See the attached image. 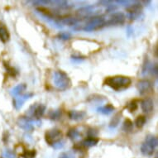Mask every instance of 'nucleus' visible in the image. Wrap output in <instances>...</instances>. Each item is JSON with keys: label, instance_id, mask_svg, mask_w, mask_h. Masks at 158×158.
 <instances>
[{"label": "nucleus", "instance_id": "7c9ffc66", "mask_svg": "<svg viewBox=\"0 0 158 158\" xmlns=\"http://www.w3.org/2000/svg\"><path fill=\"white\" fill-rule=\"evenodd\" d=\"M59 158H75L74 154L70 152H63L59 156Z\"/></svg>", "mask_w": 158, "mask_h": 158}, {"label": "nucleus", "instance_id": "39448f33", "mask_svg": "<svg viewBox=\"0 0 158 158\" xmlns=\"http://www.w3.org/2000/svg\"><path fill=\"white\" fill-rule=\"evenodd\" d=\"M127 17L130 20H136L143 14V6L140 2L133 1V3L127 7Z\"/></svg>", "mask_w": 158, "mask_h": 158}, {"label": "nucleus", "instance_id": "c756f323", "mask_svg": "<svg viewBox=\"0 0 158 158\" xmlns=\"http://www.w3.org/2000/svg\"><path fill=\"white\" fill-rule=\"evenodd\" d=\"M52 147H53V148H55V149H56V150H58V149H61V148L64 147V142L61 140L59 141V142L54 143V144L52 145Z\"/></svg>", "mask_w": 158, "mask_h": 158}, {"label": "nucleus", "instance_id": "9b49d317", "mask_svg": "<svg viewBox=\"0 0 158 158\" xmlns=\"http://www.w3.org/2000/svg\"><path fill=\"white\" fill-rule=\"evenodd\" d=\"M137 88L141 95H144V94L150 93L152 91V84L151 81H148V80H142V81L137 82Z\"/></svg>", "mask_w": 158, "mask_h": 158}, {"label": "nucleus", "instance_id": "2eb2a0df", "mask_svg": "<svg viewBox=\"0 0 158 158\" xmlns=\"http://www.w3.org/2000/svg\"><path fill=\"white\" fill-rule=\"evenodd\" d=\"M98 139L96 138V137H89L85 139H84L81 143H80V148H92V147H94L98 144Z\"/></svg>", "mask_w": 158, "mask_h": 158}, {"label": "nucleus", "instance_id": "5701e85b", "mask_svg": "<svg viewBox=\"0 0 158 158\" xmlns=\"http://www.w3.org/2000/svg\"><path fill=\"white\" fill-rule=\"evenodd\" d=\"M80 132L76 128H70L67 132V137L70 138V140H75L78 137H80Z\"/></svg>", "mask_w": 158, "mask_h": 158}, {"label": "nucleus", "instance_id": "b1692460", "mask_svg": "<svg viewBox=\"0 0 158 158\" xmlns=\"http://www.w3.org/2000/svg\"><path fill=\"white\" fill-rule=\"evenodd\" d=\"M123 131L127 132H132V129H133V123L129 118L125 119L124 123L123 124Z\"/></svg>", "mask_w": 158, "mask_h": 158}, {"label": "nucleus", "instance_id": "2f4dec72", "mask_svg": "<svg viewBox=\"0 0 158 158\" xmlns=\"http://www.w3.org/2000/svg\"><path fill=\"white\" fill-rule=\"evenodd\" d=\"M6 67H7V70H8V74L11 75V76H14L15 77L16 75H17V71H16V70L14 69V68L13 67H10V66H7L6 65Z\"/></svg>", "mask_w": 158, "mask_h": 158}, {"label": "nucleus", "instance_id": "dca6fc26", "mask_svg": "<svg viewBox=\"0 0 158 158\" xmlns=\"http://www.w3.org/2000/svg\"><path fill=\"white\" fill-rule=\"evenodd\" d=\"M141 108L143 109V112H145L147 114L151 113L154 109V104L153 101L151 98H145L143 101L141 102Z\"/></svg>", "mask_w": 158, "mask_h": 158}, {"label": "nucleus", "instance_id": "1a4fd4ad", "mask_svg": "<svg viewBox=\"0 0 158 158\" xmlns=\"http://www.w3.org/2000/svg\"><path fill=\"white\" fill-rule=\"evenodd\" d=\"M99 12L98 6H88L78 9L76 13L79 18H89Z\"/></svg>", "mask_w": 158, "mask_h": 158}, {"label": "nucleus", "instance_id": "393cba45", "mask_svg": "<svg viewBox=\"0 0 158 158\" xmlns=\"http://www.w3.org/2000/svg\"><path fill=\"white\" fill-rule=\"evenodd\" d=\"M146 122H147V118H146L145 116H143V115H140L138 116L136 118V121H135V124L138 128H142V127L146 124Z\"/></svg>", "mask_w": 158, "mask_h": 158}, {"label": "nucleus", "instance_id": "bb28decb", "mask_svg": "<svg viewBox=\"0 0 158 158\" xmlns=\"http://www.w3.org/2000/svg\"><path fill=\"white\" fill-rule=\"evenodd\" d=\"M127 109H128V111L130 113H133L137 109V104L136 101H131L129 104H127V107H126Z\"/></svg>", "mask_w": 158, "mask_h": 158}, {"label": "nucleus", "instance_id": "aec40b11", "mask_svg": "<svg viewBox=\"0 0 158 158\" xmlns=\"http://www.w3.org/2000/svg\"><path fill=\"white\" fill-rule=\"evenodd\" d=\"M60 22L61 23L65 25H69V26H75L77 25L78 20L77 18H71V17H65V18H60Z\"/></svg>", "mask_w": 158, "mask_h": 158}, {"label": "nucleus", "instance_id": "c85d7f7f", "mask_svg": "<svg viewBox=\"0 0 158 158\" xmlns=\"http://www.w3.org/2000/svg\"><path fill=\"white\" fill-rule=\"evenodd\" d=\"M3 158H16L15 153L11 150H5L3 152Z\"/></svg>", "mask_w": 158, "mask_h": 158}, {"label": "nucleus", "instance_id": "9d476101", "mask_svg": "<svg viewBox=\"0 0 158 158\" xmlns=\"http://www.w3.org/2000/svg\"><path fill=\"white\" fill-rule=\"evenodd\" d=\"M34 122L31 118L26 116H21L18 118L17 124L19 127L25 131H32L34 129Z\"/></svg>", "mask_w": 158, "mask_h": 158}, {"label": "nucleus", "instance_id": "a878e982", "mask_svg": "<svg viewBox=\"0 0 158 158\" xmlns=\"http://www.w3.org/2000/svg\"><path fill=\"white\" fill-rule=\"evenodd\" d=\"M36 156V151L31 150V151H25L23 154H22V157L23 158H34Z\"/></svg>", "mask_w": 158, "mask_h": 158}, {"label": "nucleus", "instance_id": "f03ea898", "mask_svg": "<svg viewBox=\"0 0 158 158\" xmlns=\"http://www.w3.org/2000/svg\"><path fill=\"white\" fill-rule=\"evenodd\" d=\"M53 83L58 90L64 91L70 89L71 81L69 75L62 70H56L53 75Z\"/></svg>", "mask_w": 158, "mask_h": 158}, {"label": "nucleus", "instance_id": "6ab92c4d", "mask_svg": "<svg viewBox=\"0 0 158 158\" xmlns=\"http://www.w3.org/2000/svg\"><path fill=\"white\" fill-rule=\"evenodd\" d=\"M114 109H115V108L112 104H107V105H104V106L98 107L97 109V111L98 113H100V114H104V115H109L114 111Z\"/></svg>", "mask_w": 158, "mask_h": 158}, {"label": "nucleus", "instance_id": "f257e3e1", "mask_svg": "<svg viewBox=\"0 0 158 158\" xmlns=\"http://www.w3.org/2000/svg\"><path fill=\"white\" fill-rule=\"evenodd\" d=\"M132 83V81L129 77L123 76V75H116L107 77L104 81V85L110 87L116 91H120L128 88Z\"/></svg>", "mask_w": 158, "mask_h": 158}, {"label": "nucleus", "instance_id": "a211bd4d", "mask_svg": "<svg viewBox=\"0 0 158 158\" xmlns=\"http://www.w3.org/2000/svg\"><path fill=\"white\" fill-rule=\"evenodd\" d=\"M27 85L25 84H20L18 85L15 86L14 88L11 89V94L13 97H17V96L20 95L22 93H23V91L26 90Z\"/></svg>", "mask_w": 158, "mask_h": 158}, {"label": "nucleus", "instance_id": "0eeeda50", "mask_svg": "<svg viewBox=\"0 0 158 158\" xmlns=\"http://www.w3.org/2000/svg\"><path fill=\"white\" fill-rule=\"evenodd\" d=\"M125 15L123 13L118 12V13H113L106 20V26H118V25H123L125 22Z\"/></svg>", "mask_w": 158, "mask_h": 158}, {"label": "nucleus", "instance_id": "cd10ccee", "mask_svg": "<svg viewBox=\"0 0 158 158\" xmlns=\"http://www.w3.org/2000/svg\"><path fill=\"white\" fill-rule=\"evenodd\" d=\"M71 37V35L69 32H66V31H63V32H60V33L58 34V38L60 39V40H63V41H67Z\"/></svg>", "mask_w": 158, "mask_h": 158}, {"label": "nucleus", "instance_id": "ddd939ff", "mask_svg": "<svg viewBox=\"0 0 158 158\" xmlns=\"http://www.w3.org/2000/svg\"><path fill=\"white\" fill-rule=\"evenodd\" d=\"M33 96V94L32 93H28V94H25L23 95L18 96L17 98H15L13 99V106L17 110H19L21 109L22 107L23 106L24 103L28 100L29 98H31Z\"/></svg>", "mask_w": 158, "mask_h": 158}, {"label": "nucleus", "instance_id": "4be33fe9", "mask_svg": "<svg viewBox=\"0 0 158 158\" xmlns=\"http://www.w3.org/2000/svg\"><path fill=\"white\" fill-rule=\"evenodd\" d=\"M120 120H121V114L118 113V114H115L114 118H112L110 123H109V127L110 128H115L119 124Z\"/></svg>", "mask_w": 158, "mask_h": 158}, {"label": "nucleus", "instance_id": "473e14b6", "mask_svg": "<svg viewBox=\"0 0 158 158\" xmlns=\"http://www.w3.org/2000/svg\"><path fill=\"white\" fill-rule=\"evenodd\" d=\"M85 59V57L79 56H72V60H74V61H77V62H81V61L84 60Z\"/></svg>", "mask_w": 158, "mask_h": 158}, {"label": "nucleus", "instance_id": "7ed1b4c3", "mask_svg": "<svg viewBox=\"0 0 158 158\" xmlns=\"http://www.w3.org/2000/svg\"><path fill=\"white\" fill-rule=\"evenodd\" d=\"M105 24L106 18L104 16H94L89 20L84 27H82V30L85 31H97L105 27Z\"/></svg>", "mask_w": 158, "mask_h": 158}, {"label": "nucleus", "instance_id": "4468645a", "mask_svg": "<svg viewBox=\"0 0 158 158\" xmlns=\"http://www.w3.org/2000/svg\"><path fill=\"white\" fill-rule=\"evenodd\" d=\"M87 114L85 111H77V110H71L69 112V118L70 119L74 121H82L86 118Z\"/></svg>", "mask_w": 158, "mask_h": 158}, {"label": "nucleus", "instance_id": "6e6552de", "mask_svg": "<svg viewBox=\"0 0 158 158\" xmlns=\"http://www.w3.org/2000/svg\"><path fill=\"white\" fill-rule=\"evenodd\" d=\"M46 111V106L42 104H32L29 109V114H31V118H34L35 119H40Z\"/></svg>", "mask_w": 158, "mask_h": 158}, {"label": "nucleus", "instance_id": "20e7f679", "mask_svg": "<svg viewBox=\"0 0 158 158\" xmlns=\"http://www.w3.org/2000/svg\"><path fill=\"white\" fill-rule=\"evenodd\" d=\"M157 138L153 135H148V137H146L145 142L141 146V152L144 156H150L153 155L156 148L157 147Z\"/></svg>", "mask_w": 158, "mask_h": 158}, {"label": "nucleus", "instance_id": "412c9836", "mask_svg": "<svg viewBox=\"0 0 158 158\" xmlns=\"http://www.w3.org/2000/svg\"><path fill=\"white\" fill-rule=\"evenodd\" d=\"M49 118L54 121L59 120L62 116V111L60 109H56V110H52L49 113Z\"/></svg>", "mask_w": 158, "mask_h": 158}, {"label": "nucleus", "instance_id": "f3484780", "mask_svg": "<svg viewBox=\"0 0 158 158\" xmlns=\"http://www.w3.org/2000/svg\"><path fill=\"white\" fill-rule=\"evenodd\" d=\"M10 38V34L8 28L3 24L0 23V41L3 43L8 42Z\"/></svg>", "mask_w": 158, "mask_h": 158}, {"label": "nucleus", "instance_id": "f8f14e48", "mask_svg": "<svg viewBox=\"0 0 158 158\" xmlns=\"http://www.w3.org/2000/svg\"><path fill=\"white\" fill-rule=\"evenodd\" d=\"M143 75H148V74H151V75L156 76L158 73V68L156 64H152L150 62L149 60H147L144 63L143 67V71H142Z\"/></svg>", "mask_w": 158, "mask_h": 158}, {"label": "nucleus", "instance_id": "423d86ee", "mask_svg": "<svg viewBox=\"0 0 158 158\" xmlns=\"http://www.w3.org/2000/svg\"><path fill=\"white\" fill-rule=\"evenodd\" d=\"M62 132L61 131L56 128L48 130L45 133V140L49 145L52 146L54 143L59 142L62 138Z\"/></svg>", "mask_w": 158, "mask_h": 158}, {"label": "nucleus", "instance_id": "72a5a7b5", "mask_svg": "<svg viewBox=\"0 0 158 158\" xmlns=\"http://www.w3.org/2000/svg\"><path fill=\"white\" fill-rule=\"evenodd\" d=\"M133 33V28L131 26H127V36L129 37Z\"/></svg>", "mask_w": 158, "mask_h": 158}]
</instances>
